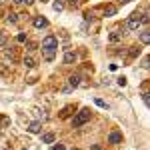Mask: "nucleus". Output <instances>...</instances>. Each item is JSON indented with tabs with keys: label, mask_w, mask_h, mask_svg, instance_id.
<instances>
[{
	"label": "nucleus",
	"mask_w": 150,
	"mask_h": 150,
	"mask_svg": "<svg viewBox=\"0 0 150 150\" xmlns=\"http://www.w3.org/2000/svg\"><path fill=\"white\" fill-rule=\"evenodd\" d=\"M78 2H80V0H68V6L74 8V6H78Z\"/></svg>",
	"instance_id": "c85d7f7f"
},
{
	"label": "nucleus",
	"mask_w": 150,
	"mask_h": 150,
	"mask_svg": "<svg viewBox=\"0 0 150 150\" xmlns=\"http://www.w3.org/2000/svg\"><path fill=\"white\" fill-rule=\"evenodd\" d=\"M52 150H64V144H54Z\"/></svg>",
	"instance_id": "7c9ffc66"
},
{
	"label": "nucleus",
	"mask_w": 150,
	"mask_h": 150,
	"mask_svg": "<svg viewBox=\"0 0 150 150\" xmlns=\"http://www.w3.org/2000/svg\"><path fill=\"white\" fill-rule=\"evenodd\" d=\"M104 14H106V16H114L116 14V6H106V8H104Z\"/></svg>",
	"instance_id": "dca6fc26"
},
{
	"label": "nucleus",
	"mask_w": 150,
	"mask_h": 150,
	"mask_svg": "<svg viewBox=\"0 0 150 150\" xmlns=\"http://www.w3.org/2000/svg\"><path fill=\"white\" fill-rule=\"evenodd\" d=\"M4 44H6V36L2 34V30H0V48L4 46Z\"/></svg>",
	"instance_id": "a878e982"
},
{
	"label": "nucleus",
	"mask_w": 150,
	"mask_h": 150,
	"mask_svg": "<svg viewBox=\"0 0 150 150\" xmlns=\"http://www.w3.org/2000/svg\"><path fill=\"white\" fill-rule=\"evenodd\" d=\"M84 18H86V20H90V22L94 20V18H92V14H90V12H84Z\"/></svg>",
	"instance_id": "c756f323"
},
{
	"label": "nucleus",
	"mask_w": 150,
	"mask_h": 150,
	"mask_svg": "<svg viewBox=\"0 0 150 150\" xmlns=\"http://www.w3.org/2000/svg\"><path fill=\"white\" fill-rule=\"evenodd\" d=\"M122 38H124V32H122V30H112L110 36H108V40H110V42H120Z\"/></svg>",
	"instance_id": "0eeeda50"
},
{
	"label": "nucleus",
	"mask_w": 150,
	"mask_h": 150,
	"mask_svg": "<svg viewBox=\"0 0 150 150\" xmlns=\"http://www.w3.org/2000/svg\"><path fill=\"white\" fill-rule=\"evenodd\" d=\"M118 84H120V86H126V78H124V76H122V78H118Z\"/></svg>",
	"instance_id": "2f4dec72"
},
{
	"label": "nucleus",
	"mask_w": 150,
	"mask_h": 150,
	"mask_svg": "<svg viewBox=\"0 0 150 150\" xmlns=\"http://www.w3.org/2000/svg\"><path fill=\"white\" fill-rule=\"evenodd\" d=\"M108 142H110V144H120V142H122V134H120V132H112V134L108 136Z\"/></svg>",
	"instance_id": "6e6552de"
},
{
	"label": "nucleus",
	"mask_w": 150,
	"mask_h": 150,
	"mask_svg": "<svg viewBox=\"0 0 150 150\" xmlns=\"http://www.w3.org/2000/svg\"><path fill=\"white\" fill-rule=\"evenodd\" d=\"M140 40H142V44H150V32L148 30L140 32Z\"/></svg>",
	"instance_id": "ddd939ff"
},
{
	"label": "nucleus",
	"mask_w": 150,
	"mask_h": 150,
	"mask_svg": "<svg viewBox=\"0 0 150 150\" xmlns=\"http://www.w3.org/2000/svg\"><path fill=\"white\" fill-rule=\"evenodd\" d=\"M6 74H8V66L0 62V76H6Z\"/></svg>",
	"instance_id": "412c9836"
},
{
	"label": "nucleus",
	"mask_w": 150,
	"mask_h": 150,
	"mask_svg": "<svg viewBox=\"0 0 150 150\" xmlns=\"http://www.w3.org/2000/svg\"><path fill=\"white\" fill-rule=\"evenodd\" d=\"M28 42V40H26ZM38 48V44H34V42H28V50H36Z\"/></svg>",
	"instance_id": "cd10ccee"
},
{
	"label": "nucleus",
	"mask_w": 150,
	"mask_h": 150,
	"mask_svg": "<svg viewBox=\"0 0 150 150\" xmlns=\"http://www.w3.org/2000/svg\"><path fill=\"white\" fill-rule=\"evenodd\" d=\"M80 74H72V76H70L68 78V82H70V86H72V88H76V86H80Z\"/></svg>",
	"instance_id": "9d476101"
},
{
	"label": "nucleus",
	"mask_w": 150,
	"mask_h": 150,
	"mask_svg": "<svg viewBox=\"0 0 150 150\" xmlns=\"http://www.w3.org/2000/svg\"><path fill=\"white\" fill-rule=\"evenodd\" d=\"M128 54H130V58H136L140 54V48L138 46H130V52H128Z\"/></svg>",
	"instance_id": "f3484780"
},
{
	"label": "nucleus",
	"mask_w": 150,
	"mask_h": 150,
	"mask_svg": "<svg viewBox=\"0 0 150 150\" xmlns=\"http://www.w3.org/2000/svg\"><path fill=\"white\" fill-rule=\"evenodd\" d=\"M28 132H30V134H40V132H42V122H38V120L30 122V124H28Z\"/></svg>",
	"instance_id": "423d86ee"
},
{
	"label": "nucleus",
	"mask_w": 150,
	"mask_h": 150,
	"mask_svg": "<svg viewBox=\"0 0 150 150\" xmlns=\"http://www.w3.org/2000/svg\"><path fill=\"white\" fill-rule=\"evenodd\" d=\"M76 58H78V56H76V52H70V50H68V52L64 54V64H74Z\"/></svg>",
	"instance_id": "1a4fd4ad"
},
{
	"label": "nucleus",
	"mask_w": 150,
	"mask_h": 150,
	"mask_svg": "<svg viewBox=\"0 0 150 150\" xmlns=\"http://www.w3.org/2000/svg\"><path fill=\"white\" fill-rule=\"evenodd\" d=\"M126 26L130 28V30H138L140 26H142V20H140V14H138V12H132V14H130Z\"/></svg>",
	"instance_id": "7ed1b4c3"
},
{
	"label": "nucleus",
	"mask_w": 150,
	"mask_h": 150,
	"mask_svg": "<svg viewBox=\"0 0 150 150\" xmlns=\"http://www.w3.org/2000/svg\"><path fill=\"white\" fill-rule=\"evenodd\" d=\"M0 14H2V8H0Z\"/></svg>",
	"instance_id": "e433bc0d"
},
{
	"label": "nucleus",
	"mask_w": 150,
	"mask_h": 150,
	"mask_svg": "<svg viewBox=\"0 0 150 150\" xmlns=\"http://www.w3.org/2000/svg\"><path fill=\"white\" fill-rule=\"evenodd\" d=\"M142 100H144V104L148 106V104H150V94H148V92H144V94H142Z\"/></svg>",
	"instance_id": "393cba45"
},
{
	"label": "nucleus",
	"mask_w": 150,
	"mask_h": 150,
	"mask_svg": "<svg viewBox=\"0 0 150 150\" xmlns=\"http://www.w3.org/2000/svg\"><path fill=\"white\" fill-rule=\"evenodd\" d=\"M6 22H8V24H16V22H18V14L10 12V14L6 16Z\"/></svg>",
	"instance_id": "4468645a"
},
{
	"label": "nucleus",
	"mask_w": 150,
	"mask_h": 150,
	"mask_svg": "<svg viewBox=\"0 0 150 150\" xmlns=\"http://www.w3.org/2000/svg\"><path fill=\"white\" fill-rule=\"evenodd\" d=\"M32 24H34V28L40 30V28H46L48 26V20L44 18V16H34V18H32Z\"/></svg>",
	"instance_id": "39448f33"
},
{
	"label": "nucleus",
	"mask_w": 150,
	"mask_h": 150,
	"mask_svg": "<svg viewBox=\"0 0 150 150\" xmlns=\"http://www.w3.org/2000/svg\"><path fill=\"white\" fill-rule=\"evenodd\" d=\"M58 50V38L52 34H48L42 40V52H56Z\"/></svg>",
	"instance_id": "f03ea898"
},
{
	"label": "nucleus",
	"mask_w": 150,
	"mask_h": 150,
	"mask_svg": "<svg viewBox=\"0 0 150 150\" xmlns=\"http://www.w3.org/2000/svg\"><path fill=\"white\" fill-rule=\"evenodd\" d=\"M142 68H150V58H144L142 60Z\"/></svg>",
	"instance_id": "bb28decb"
},
{
	"label": "nucleus",
	"mask_w": 150,
	"mask_h": 150,
	"mask_svg": "<svg viewBox=\"0 0 150 150\" xmlns=\"http://www.w3.org/2000/svg\"><path fill=\"white\" fill-rule=\"evenodd\" d=\"M92 150H102V148H100L98 144H94V146H92Z\"/></svg>",
	"instance_id": "72a5a7b5"
},
{
	"label": "nucleus",
	"mask_w": 150,
	"mask_h": 150,
	"mask_svg": "<svg viewBox=\"0 0 150 150\" xmlns=\"http://www.w3.org/2000/svg\"><path fill=\"white\" fill-rule=\"evenodd\" d=\"M22 4H26V6H32V4H34V0H22Z\"/></svg>",
	"instance_id": "473e14b6"
},
{
	"label": "nucleus",
	"mask_w": 150,
	"mask_h": 150,
	"mask_svg": "<svg viewBox=\"0 0 150 150\" xmlns=\"http://www.w3.org/2000/svg\"><path fill=\"white\" fill-rule=\"evenodd\" d=\"M12 2H16V4H22V0H12Z\"/></svg>",
	"instance_id": "c9c22d12"
},
{
	"label": "nucleus",
	"mask_w": 150,
	"mask_h": 150,
	"mask_svg": "<svg viewBox=\"0 0 150 150\" xmlns=\"http://www.w3.org/2000/svg\"><path fill=\"white\" fill-rule=\"evenodd\" d=\"M8 124H10V120H8L6 116H2V118H0V128H6Z\"/></svg>",
	"instance_id": "aec40b11"
},
{
	"label": "nucleus",
	"mask_w": 150,
	"mask_h": 150,
	"mask_svg": "<svg viewBox=\"0 0 150 150\" xmlns=\"http://www.w3.org/2000/svg\"><path fill=\"white\" fill-rule=\"evenodd\" d=\"M72 110H74V106H66V108L60 112V116H62V118H66V116H70V112H72Z\"/></svg>",
	"instance_id": "a211bd4d"
},
{
	"label": "nucleus",
	"mask_w": 150,
	"mask_h": 150,
	"mask_svg": "<svg viewBox=\"0 0 150 150\" xmlns=\"http://www.w3.org/2000/svg\"><path fill=\"white\" fill-rule=\"evenodd\" d=\"M42 142H44V144H52V142H54V134H52V132L42 134Z\"/></svg>",
	"instance_id": "f8f14e48"
},
{
	"label": "nucleus",
	"mask_w": 150,
	"mask_h": 150,
	"mask_svg": "<svg viewBox=\"0 0 150 150\" xmlns=\"http://www.w3.org/2000/svg\"><path fill=\"white\" fill-rule=\"evenodd\" d=\"M88 120H90V110H88V108H82L80 112H76V116L72 118V126L80 128L82 124H86Z\"/></svg>",
	"instance_id": "f257e3e1"
},
{
	"label": "nucleus",
	"mask_w": 150,
	"mask_h": 150,
	"mask_svg": "<svg viewBox=\"0 0 150 150\" xmlns=\"http://www.w3.org/2000/svg\"><path fill=\"white\" fill-rule=\"evenodd\" d=\"M32 116H34L38 122H44V120L48 118V114H46L44 108H32Z\"/></svg>",
	"instance_id": "20e7f679"
},
{
	"label": "nucleus",
	"mask_w": 150,
	"mask_h": 150,
	"mask_svg": "<svg viewBox=\"0 0 150 150\" xmlns=\"http://www.w3.org/2000/svg\"><path fill=\"white\" fill-rule=\"evenodd\" d=\"M4 56L10 58V60H16V50H14V48H10V50L6 48V50H4Z\"/></svg>",
	"instance_id": "2eb2a0df"
},
{
	"label": "nucleus",
	"mask_w": 150,
	"mask_h": 150,
	"mask_svg": "<svg viewBox=\"0 0 150 150\" xmlns=\"http://www.w3.org/2000/svg\"><path fill=\"white\" fill-rule=\"evenodd\" d=\"M118 2H120V4H126V2H130V0H118Z\"/></svg>",
	"instance_id": "f704fd0d"
},
{
	"label": "nucleus",
	"mask_w": 150,
	"mask_h": 150,
	"mask_svg": "<svg viewBox=\"0 0 150 150\" xmlns=\"http://www.w3.org/2000/svg\"><path fill=\"white\" fill-rule=\"evenodd\" d=\"M94 102H96V106H100V108H108V104L104 102V100H100V98H96Z\"/></svg>",
	"instance_id": "5701e85b"
},
{
	"label": "nucleus",
	"mask_w": 150,
	"mask_h": 150,
	"mask_svg": "<svg viewBox=\"0 0 150 150\" xmlns=\"http://www.w3.org/2000/svg\"><path fill=\"white\" fill-rule=\"evenodd\" d=\"M24 66H26V68H34V66H36V60L32 56H24Z\"/></svg>",
	"instance_id": "9b49d317"
},
{
	"label": "nucleus",
	"mask_w": 150,
	"mask_h": 150,
	"mask_svg": "<svg viewBox=\"0 0 150 150\" xmlns=\"http://www.w3.org/2000/svg\"><path fill=\"white\" fill-rule=\"evenodd\" d=\"M54 56H56V52H44V60H46V62L54 60Z\"/></svg>",
	"instance_id": "6ab92c4d"
},
{
	"label": "nucleus",
	"mask_w": 150,
	"mask_h": 150,
	"mask_svg": "<svg viewBox=\"0 0 150 150\" xmlns=\"http://www.w3.org/2000/svg\"><path fill=\"white\" fill-rule=\"evenodd\" d=\"M16 40H18V42H26L28 38H26V34H24V32H20V34L16 36Z\"/></svg>",
	"instance_id": "b1692460"
},
{
	"label": "nucleus",
	"mask_w": 150,
	"mask_h": 150,
	"mask_svg": "<svg viewBox=\"0 0 150 150\" xmlns=\"http://www.w3.org/2000/svg\"><path fill=\"white\" fill-rule=\"evenodd\" d=\"M52 8H54L56 12H60L62 8H64V4H62V2H54V4H52Z\"/></svg>",
	"instance_id": "4be33fe9"
}]
</instances>
